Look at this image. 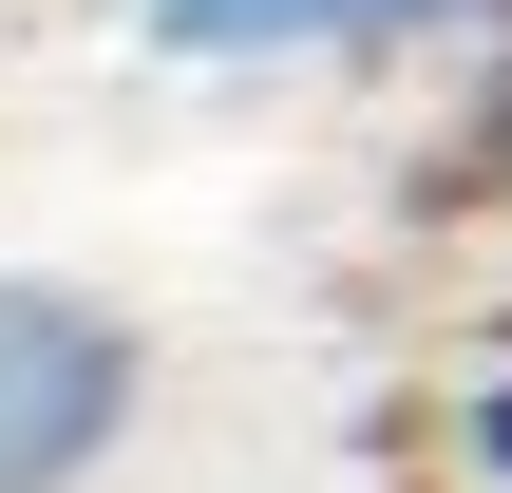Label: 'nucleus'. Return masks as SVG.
Instances as JSON below:
<instances>
[{
    "instance_id": "2",
    "label": "nucleus",
    "mask_w": 512,
    "mask_h": 493,
    "mask_svg": "<svg viewBox=\"0 0 512 493\" xmlns=\"http://www.w3.org/2000/svg\"><path fill=\"white\" fill-rule=\"evenodd\" d=\"M399 19H456V0H285V38H399Z\"/></svg>"
},
{
    "instance_id": "3",
    "label": "nucleus",
    "mask_w": 512,
    "mask_h": 493,
    "mask_svg": "<svg viewBox=\"0 0 512 493\" xmlns=\"http://www.w3.org/2000/svg\"><path fill=\"white\" fill-rule=\"evenodd\" d=\"M456 475H475V493H512V380L475 399V456H456Z\"/></svg>"
},
{
    "instance_id": "1",
    "label": "nucleus",
    "mask_w": 512,
    "mask_h": 493,
    "mask_svg": "<svg viewBox=\"0 0 512 493\" xmlns=\"http://www.w3.org/2000/svg\"><path fill=\"white\" fill-rule=\"evenodd\" d=\"M133 323L95 304V285H38V266H0V493H76L114 437H133Z\"/></svg>"
}]
</instances>
